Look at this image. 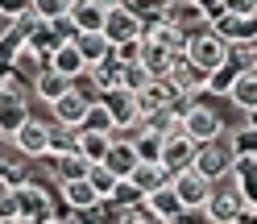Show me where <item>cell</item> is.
Here are the masks:
<instances>
[{"instance_id":"30bf717a","label":"cell","mask_w":257,"mask_h":224,"mask_svg":"<svg viewBox=\"0 0 257 224\" xmlns=\"http://www.w3.org/2000/svg\"><path fill=\"white\" fill-rule=\"evenodd\" d=\"M50 137H54V125H46L38 117L25 121V129L13 137V150H17L21 158H46L50 154Z\"/></svg>"},{"instance_id":"d6986e66","label":"cell","mask_w":257,"mask_h":224,"mask_svg":"<svg viewBox=\"0 0 257 224\" xmlns=\"http://www.w3.org/2000/svg\"><path fill=\"white\" fill-rule=\"evenodd\" d=\"M9 71L17 79H29V83H34V79L46 71V54H38L29 42H21L17 50H13V58H9Z\"/></svg>"},{"instance_id":"f546056e","label":"cell","mask_w":257,"mask_h":224,"mask_svg":"<svg viewBox=\"0 0 257 224\" xmlns=\"http://www.w3.org/2000/svg\"><path fill=\"white\" fill-rule=\"evenodd\" d=\"M108 150H112V137L108 133H83V129H79V154H83L91 166H100L108 158Z\"/></svg>"},{"instance_id":"ffe728a7","label":"cell","mask_w":257,"mask_h":224,"mask_svg":"<svg viewBox=\"0 0 257 224\" xmlns=\"http://www.w3.org/2000/svg\"><path fill=\"white\" fill-rule=\"evenodd\" d=\"M137 62H141V67H146L154 79H166L170 67H174V54L166 50V46H158V42H150V38H141V54H137Z\"/></svg>"},{"instance_id":"f35d334b","label":"cell","mask_w":257,"mask_h":224,"mask_svg":"<svg viewBox=\"0 0 257 224\" xmlns=\"http://www.w3.org/2000/svg\"><path fill=\"white\" fill-rule=\"evenodd\" d=\"M120 5L128 9V13H137V17L141 21H158V17H162V9H166V0H120Z\"/></svg>"},{"instance_id":"52a82bcc","label":"cell","mask_w":257,"mask_h":224,"mask_svg":"<svg viewBox=\"0 0 257 224\" xmlns=\"http://www.w3.org/2000/svg\"><path fill=\"white\" fill-rule=\"evenodd\" d=\"M100 104L108 108V117H112V125H116L120 133H133V129H141V100L133 91H124V87H116V91H104L100 95Z\"/></svg>"},{"instance_id":"f6af8a7d","label":"cell","mask_w":257,"mask_h":224,"mask_svg":"<svg viewBox=\"0 0 257 224\" xmlns=\"http://www.w3.org/2000/svg\"><path fill=\"white\" fill-rule=\"evenodd\" d=\"M249 129H257V112H249Z\"/></svg>"},{"instance_id":"ab89813d","label":"cell","mask_w":257,"mask_h":224,"mask_svg":"<svg viewBox=\"0 0 257 224\" xmlns=\"http://www.w3.org/2000/svg\"><path fill=\"white\" fill-rule=\"evenodd\" d=\"M29 13V0H0V17L5 21H21Z\"/></svg>"},{"instance_id":"ac0fdd59","label":"cell","mask_w":257,"mask_h":224,"mask_svg":"<svg viewBox=\"0 0 257 224\" xmlns=\"http://www.w3.org/2000/svg\"><path fill=\"white\" fill-rule=\"evenodd\" d=\"M128 183H133L141 195H154V191H162V187H170V170L162 166V162H141L133 174H128Z\"/></svg>"},{"instance_id":"74e56055","label":"cell","mask_w":257,"mask_h":224,"mask_svg":"<svg viewBox=\"0 0 257 224\" xmlns=\"http://www.w3.org/2000/svg\"><path fill=\"white\" fill-rule=\"evenodd\" d=\"M58 154H79V129H54L50 154H46V158H58Z\"/></svg>"},{"instance_id":"5bb4252c","label":"cell","mask_w":257,"mask_h":224,"mask_svg":"<svg viewBox=\"0 0 257 224\" xmlns=\"http://www.w3.org/2000/svg\"><path fill=\"white\" fill-rule=\"evenodd\" d=\"M195 158H199V146L187 133L183 137H170L166 146H162V166L170 170V179H174V174H183V170H191V166H195Z\"/></svg>"},{"instance_id":"6da1fadb","label":"cell","mask_w":257,"mask_h":224,"mask_svg":"<svg viewBox=\"0 0 257 224\" xmlns=\"http://www.w3.org/2000/svg\"><path fill=\"white\" fill-rule=\"evenodd\" d=\"M203 216H207V224H240V220L249 216L245 195H240L236 179H220V183L212 187V199H207Z\"/></svg>"},{"instance_id":"8d00e7d4","label":"cell","mask_w":257,"mask_h":224,"mask_svg":"<svg viewBox=\"0 0 257 224\" xmlns=\"http://www.w3.org/2000/svg\"><path fill=\"white\" fill-rule=\"evenodd\" d=\"M83 133H116V125H112V117H108V108L100 104V100H95L91 104V112H87V121H83Z\"/></svg>"},{"instance_id":"83f0119b","label":"cell","mask_w":257,"mask_h":224,"mask_svg":"<svg viewBox=\"0 0 257 224\" xmlns=\"http://www.w3.org/2000/svg\"><path fill=\"white\" fill-rule=\"evenodd\" d=\"M83 75L91 79V87L100 91V95H104V91H116V87H120V62H116V58H104L100 67H87Z\"/></svg>"},{"instance_id":"d590c367","label":"cell","mask_w":257,"mask_h":224,"mask_svg":"<svg viewBox=\"0 0 257 224\" xmlns=\"http://www.w3.org/2000/svg\"><path fill=\"white\" fill-rule=\"evenodd\" d=\"M87 183L95 187V195H100L104 203L112 199V191H116V187H120V179H116V174H112L108 166H91V170H87Z\"/></svg>"},{"instance_id":"603a6c76","label":"cell","mask_w":257,"mask_h":224,"mask_svg":"<svg viewBox=\"0 0 257 224\" xmlns=\"http://www.w3.org/2000/svg\"><path fill=\"white\" fill-rule=\"evenodd\" d=\"M146 38L158 42V46H166L174 58H183V54H187V42H191L187 34H179V29L166 25V21H150V25H146Z\"/></svg>"},{"instance_id":"3957f363","label":"cell","mask_w":257,"mask_h":224,"mask_svg":"<svg viewBox=\"0 0 257 224\" xmlns=\"http://www.w3.org/2000/svg\"><path fill=\"white\" fill-rule=\"evenodd\" d=\"M187 58L195 62V67H203L207 75H212V71H220L224 62L232 58V46L224 42V38H216V34H212V25H207L203 34H195V38L187 42Z\"/></svg>"},{"instance_id":"7dc6e473","label":"cell","mask_w":257,"mask_h":224,"mask_svg":"<svg viewBox=\"0 0 257 224\" xmlns=\"http://www.w3.org/2000/svg\"><path fill=\"white\" fill-rule=\"evenodd\" d=\"M179 224H191V216H183V220H179Z\"/></svg>"},{"instance_id":"1f68e13d","label":"cell","mask_w":257,"mask_h":224,"mask_svg":"<svg viewBox=\"0 0 257 224\" xmlns=\"http://www.w3.org/2000/svg\"><path fill=\"white\" fill-rule=\"evenodd\" d=\"M154 83V75L146 71V67H141V62L133 58V62H124V67H120V87L124 91H133V95H141V91H146Z\"/></svg>"},{"instance_id":"4316f807","label":"cell","mask_w":257,"mask_h":224,"mask_svg":"<svg viewBox=\"0 0 257 224\" xmlns=\"http://www.w3.org/2000/svg\"><path fill=\"white\" fill-rule=\"evenodd\" d=\"M87 170H91V162H87L83 154H58V158H54L58 187H62V183H79V179H87Z\"/></svg>"},{"instance_id":"e575fe53","label":"cell","mask_w":257,"mask_h":224,"mask_svg":"<svg viewBox=\"0 0 257 224\" xmlns=\"http://www.w3.org/2000/svg\"><path fill=\"white\" fill-rule=\"evenodd\" d=\"M108 203H112V207H116V212L124 216V212H133V207H141V203H146V195H141V191H137L133 183H128V179H124L116 191H112V199H108Z\"/></svg>"},{"instance_id":"ee69618b","label":"cell","mask_w":257,"mask_h":224,"mask_svg":"<svg viewBox=\"0 0 257 224\" xmlns=\"http://www.w3.org/2000/svg\"><path fill=\"white\" fill-rule=\"evenodd\" d=\"M13 187H17V174H13L9 162H0V191H13Z\"/></svg>"},{"instance_id":"7bdbcfd3","label":"cell","mask_w":257,"mask_h":224,"mask_svg":"<svg viewBox=\"0 0 257 224\" xmlns=\"http://www.w3.org/2000/svg\"><path fill=\"white\" fill-rule=\"evenodd\" d=\"M120 224H162V220H158L150 207L141 203V207H133V212H124V216H120Z\"/></svg>"},{"instance_id":"d6a6232c","label":"cell","mask_w":257,"mask_h":224,"mask_svg":"<svg viewBox=\"0 0 257 224\" xmlns=\"http://www.w3.org/2000/svg\"><path fill=\"white\" fill-rule=\"evenodd\" d=\"M236 79H240V67H236V62L228 58L220 71H212V75H207V95H228Z\"/></svg>"},{"instance_id":"9a60e30c","label":"cell","mask_w":257,"mask_h":224,"mask_svg":"<svg viewBox=\"0 0 257 224\" xmlns=\"http://www.w3.org/2000/svg\"><path fill=\"white\" fill-rule=\"evenodd\" d=\"M67 17L75 25V34H104V17H108V13L95 5V0H71Z\"/></svg>"},{"instance_id":"e0dca14e","label":"cell","mask_w":257,"mask_h":224,"mask_svg":"<svg viewBox=\"0 0 257 224\" xmlns=\"http://www.w3.org/2000/svg\"><path fill=\"white\" fill-rule=\"evenodd\" d=\"M62 203L71 207V212H95V207H104V199L95 195V187L87 179H79V183H62Z\"/></svg>"},{"instance_id":"681fc988","label":"cell","mask_w":257,"mask_h":224,"mask_svg":"<svg viewBox=\"0 0 257 224\" xmlns=\"http://www.w3.org/2000/svg\"><path fill=\"white\" fill-rule=\"evenodd\" d=\"M253 71H257V67H253Z\"/></svg>"},{"instance_id":"484cf974","label":"cell","mask_w":257,"mask_h":224,"mask_svg":"<svg viewBox=\"0 0 257 224\" xmlns=\"http://www.w3.org/2000/svg\"><path fill=\"white\" fill-rule=\"evenodd\" d=\"M228 100L245 112H257V71H240V79L232 83V91H228Z\"/></svg>"},{"instance_id":"60d3db41","label":"cell","mask_w":257,"mask_h":224,"mask_svg":"<svg viewBox=\"0 0 257 224\" xmlns=\"http://www.w3.org/2000/svg\"><path fill=\"white\" fill-rule=\"evenodd\" d=\"M17 195L13 191H0V224H9V220H17Z\"/></svg>"},{"instance_id":"5b68a950","label":"cell","mask_w":257,"mask_h":224,"mask_svg":"<svg viewBox=\"0 0 257 224\" xmlns=\"http://www.w3.org/2000/svg\"><path fill=\"white\" fill-rule=\"evenodd\" d=\"M170 187H174V195H179V203L187 207V216L191 212H203L207 207V199H212V179H203V174L191 166V170H183V174H174L170 179Z\"/></svg>"},{"instance_id":"4dcf8cb0","label":"cell","mask_w":257,"mask_h":224,"mask_svg":"<svg viewBox=\"0 0 257 224\" xmlns=\"http://www.w3.org/2000/svg\"><path fill=\"white\" fill-rule=\"evenodd\" d=\"M162 146H166V141L158 133H150V129H137V137H133L137 162H162Z\"/></svg>"},{"instance_id":"8992f818","label":"cell","mask_w":257,"mask_h":224,"mask_svg":"<svg viewBox=\"0 0 257 224\" xmlns=\"http://www.w3.org/2000/svg\"><path fill=\"white\" fill-rule=\"evenodd\" d=\"M158 21L174 25V29L187 34V38H195V34H203V29L212 25V17H207L195 0H166V9H162V17H158Z\"/></svg>"},{"instance_id":"7a4b0ae2","label":"cell","mask_w":257,"mask_h":224,"mask_svg":"<svg viewBox=\"0 0 257 224\" xmlns=\"http://www.w3.org/2000/svg\"><path fill=\"white\" fill-rule=\"evenodd\" d=\"M195 170L203 174V179H232V170H236V146H232V137H216V141H207V146H199V158H195Z\"/></svg>"},{"instance_id":"44dd1931","label":"cell","mask_w":257,"mask_h":224,"mask_svg":"<svg viewBox=\"0 0 257 224\" xmlns=\"http://www.w3.org/2000/svg\"><path fill=\"white\" fill-rule=\"evenodd\" d=\"M146 207L162 220V224H179L187 216V207L179 203V195H174V187H162V191H154V195L146 199Z\"/></svg>"},{"instance_id":"9c48e42d","label":"cell","mask_w":257,"mask_h":224,"mask_svg":"<svg viewBox=\"0 0 257 224\" xmlns=\"http://www.w3.org/2000/svg\"><path fill=\"white\" fill-rule=\"evenodd\" d=\"M104 38H108L112 46L141 42V38H146V21H141L137 13H128V9L120 5V9H112L108 17H104Z\"/></svg>"},{"instance_id":"7402d4cb","label":"cell","mask_w":257,"mask_h":224,"mask_svg":"<svg viewBox=\"0 0 257 224\" xmlns=\"http://www.w3.org/2000/svg\"><path fill=\"white\" fill-rule=\"evenodd\" d=\"M100 166H108L112 174H116V179L124 183L128 179V174H133L141 162H137V150H133V141H112V150H108V158H104V162Z\"/></svg>"},{"instance_id":"4fadbf2b","label":"cell","mask_w":257,"mask_h":224,"mask_svg":"<svg viewBox=\"0 0 257 224\" xmlns=\"http://www.w3.org/2000/svg\"><path fill=\"white\" fill-rule=\"evenodd\" d=\"M50 112H54L58 129H83V121H87V112H91V100H87V95H79V91L71 87L58 104H50Z\"/></svg>"},{"instance_id":"c3c4849f","label":"cell","mask_w":257,"mask_h":224,"mask_svg":"<svg viewBox=\"0 0 257 224\" xmlns=\"http://www.w3.org/2000/svg\"><path fill=\"white\" fill-rule=\"evenodd\" d=\"M253 46H257V38H253Z\"/></svg>"},{"instance_id":"277c9868","label":"cell","mask_w":257,"mask_h":224,"mask_svg":"<svg viewBox=\"0 0 257 224\" xmlns=\"http://www.w3.org/2000/svg\"><path fill=\"white\" fill-rule=\"evenodd\" d=\"M183 133L195 141V146H207V141L224 137V117H220L212 104H191L183 112Z\"/></svg>"},{"instance_id":"bcb514c9","label":"cell","mask_w":257,"mask_h":224,"mask_svg":"<svg viewBox=\"0 0 257 224\" xmlns=\"http://www.w3.org/2000/svg\"><path fill=\"white\" fill-rule=\"evenodd\" d=\"M9 224H29V220H21V216H17V220H9Z\"/></svg>"},{"instance_id":"ba28073f","label":"cell","mask_w":257,"mask_h":224,"mask_svg":"<svg viewBox=\"0 0 257 224\" xmlns=\"http://www.w3.org/2000/svg\"><path fill=\"white\" fill-rule=\"evenodd\" d=\"M13 195H17V212H21V220H29V224H42L46 216L54 212L50 191L38 187V183H17V187H13Z\"/></svg>"},{"instance_id":"2e32d148","label":"cell","mask_w":257,"mask_h":224,"mask_svg":"<svg viewBox=\"0 0 257 224\" xmlns=\"http://www.w3.org/2000/svg\"><path fill=\"white\" fill-rule=\"evenodd\" d=\"M75 87V79H67V75H58L54 67H50V62H46V71L34 79V95H38V100L42 104H58L62 100V95H67Z\"/></svg>"},{"instance_id":"d4e9b609","label":"cell","mask_w":257,"mask_h":224,"mask_svg":"<svg viewBox=\"0 0 257 224\" xmlns=\"http://www.w3.org/2000/svg\"><path fill=\"white\" fill-rule=\"evenodd\" d=\"M25 121H29V108L25 100H0V137H17L25 129Z\"/></svg>"},{"instance_id":"7c38bea8","label":"cell","mask_w":257,"mask_h":224,"mask_svg":"<svg viewBox=\"0 0 257 224\" xmlns=\"http://www.w3.org/2000/svg\"><path fill=\"white\" fill-rule=\"evenodd\" d=\"M212 34L224 38L236 50V46H253L257 38V17H232V13H220V17H212Z\"/></svg>"},{"instance_id":"f1b7e54d","label":"cell","mask_w":257,"mask_h":224,"mask_svg":"<svg viewBox=\"0 0 257 224\" xmlns=\"http://www.w3.org/2000/svg\"><path fill=\"white\" fill-rule=\"evenodd\" d=\"M50 67H54L58 75H67V79H79V75L87 71V62L79 58V50H75V46L67 42V46H58V50L50 54Z\"/></svg>"},{"instance_id":"b9f144b4","label":"cell","mask_w":257,"mask_h":224,"mask_svg":"<svg viewBox=\"0 0 257 224\" xmlns=\"http://www.w3.org/2000/svg\"><path fill=\"white\" fill-rule=\"evenodd\" d=\"M224 13H232V17H257V0H224Z\"/></svg>"},{"instance_id":"836d02e7","label":"cell","mask_w":257,"mask_h":224,"mask_svg":"<svg viewBox=\"0 0 257 224\" xmlns=\"http://www.w3.org/2000/svg\"><path fill=\"white\" fill-rule=\"evenodd\" d=\"M67 9H71V0H29V13L42 21V25H54L67 17Z\"/></svg>"},{"instance_id":"cb8c5ba5","label":"cell","mask_w":257,"mask_h":224,"mask_svg":"<svg viewBox=\"0 0 257 224\" xmlns=\"http://www.w3.org/2000/svg\"><path fill=\"white\" fill-rule=\"evenodd\" d=\"M71 46L79 50V58H83L87 67H100L104 58H112V42H108L104 34H79Z\"/></svg>"},{"instance_id":"8fae6325","label":"cell","mask_w":257,"mask_h":224,"mask_svg":"<svg viewBox=\"0 0 257 224\" xmlns=\"http://www.w3.org/2000/svg\"><path fill=\"white\" fill-rule=\"evenodd\" d=\"M170 87L183 95V100H195V95H203L207 91V71L203 67H195V62H191L187 54L183 58H174V67H170Z\"/></svg>"}]
</instances>
